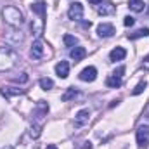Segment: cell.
Instances as JSON below:
<instances>
[{"instance_id": "obj_1", "label": "cell", "mask_w": 149, "mask_h": 149, "mask_svg": "<svg viewBox=\"0 0 149 149\" xmlns=\"http://www.w3.org/2000/svg\"><path fill=\"white\" fill-rule=\"evenodd\" d=\"M19 54L12 47H0V71H10L17 66Z\"/></svg>"}, {"instance_id": "obj_2", "label": "cell", "mask_w": 149, "mask_h": 149, "mask_svg": "<svg viewBox=\"0 0 149 149\" xmlns=\"http://www.w3.org/2000/svg\"><path fill=\"white\" fill-rule=\"evenodd\" d=\"M2 16H3V21H5L10 28H19V26L24 23L23 12H21L16 5H7V7L2 10Z\"/></svg>"}, {"instance_id": "obj_3", "label": "cell", "mask_w": 149, "mask_h": 149, "mask_svg": "<svg viewBox=\"0 0 149 149\" xmlns=\"http://www.w3.org/2000/svg\"><path fill=\"white\" fill-rule=\"evenodd\" d=\"M137 144H139V148L146 149L149 146V125H141L139 128H137Z\"/></svg>"}, {"instance_id": "obj_4", "label": "cell", "mask_w": 149, "mask_h": 149, "mask_svg": "<svg viewBox=\"0 0 149 149\" xmlns=\"http://www.w3.org/2000/svg\"><path fill=\"white\" fill-rule=\"evenodd\" d=\"M47 113H49V104H47L45 101H38L37 108H35V111H33V121L38 120V123L42 125L43 120H45V116H47Z\"/></svg>"}, {"instance_id": "obj_5", "label": "cell", "mask_w": 149, "mask_h": 149, "mask_svg": "<svg viewBox=\"0 0 149 149\" xmlns=\"http://www.w3.org/2000/svg\"><path fill=\"white\" fill-rule=\"evenodd\" d=\"M68 17H70L71 21H81V17H83V5H81L80 2H73V3L70 5V9H68Z\"/></svg>"}, {"instance_id": "obj_6", "label": "cell", "mask_w": 149, "mask_h": 149, "mask_svg": "<svg viewBox=\"0 0 149 149\" xmlns=\"http://www.w3.org/2000/svg\"><path fill=\"white\" fill-rule=\"evenodd\" d=\"M88 120H90V111L88 109H80V111L76 113V116H74V127L80 128V127L87 125Z\"/></svg>"}, {"instance_id": "obj_7", "label": "cell", "mask_w": 149, "mask_h": 149, "mask_svg": "<svg viewBox=\"0 0 149 149\" xmlns=\"http://www.w3.org/2000/svg\"><path fill=\"white\" fill-rule=\"evenodd\" d=\"M97 35L101 38H109L114 35V26L109 24V23H101L97 26Z\"/></svg>"}, {"instance_id": "obj_8", "label": "cell", "mask_w": 149, "mask_h": 149, "mask_svg": "<svg viewBox=\"0 0 149 149\" xmlns=\"http://www.w3.org/2000/svg\"><path fill=\"white\" fill-rule=\"evenodd\" d=\"M95 78H97V70L94 66H88V68L81 70V73H80V80L81 81H94Z\"/></svg>"}, {"instance_id": "obj_9", "label": "cell", "mask_w": 149, "mask_h": 149, "mask_svg": "<svg viewBox=\"0 0 149 149\" xmlns=\"http://www.w3.org/2000/svg\"><path fill=\"white\" fill-rule=\"evenodd\" d=\"M31 57L33 59H42L43 57V42L42 40H35L31 45Z\"/></svg>"}, {"instance_id": "obj_10", "label": "cell", "mask_w": 149, "mask_h": 149, "mask_svg": "<svg viewBox=\"0 0 149 149\" xmlns=\"http://www.w3.org/2000/svg\"><path fill=\"white\" fill-rule=\"evenodd\" d=\"M56 73H57L59 78H68V74H70V64H68V61L57 63L56 64Z\"/></svg>"}, {"instance_id": "obj_11", "label": "cell", "mask_w": 149, "mask_h": 149, "mask_svg": "<svg viewBox=\"0 0 149 149\" xmlns=\"http://www.w3.org/2000/svg\"><path fill=\"white\" fill-rule=\"evenodd\" d=\"M45 10H47V5L45 2H37V3H31V12L37 14L40 19L45 21Z\"/></svg>"}, {"instance_id": "obj_12", "label": "cell", "mask_w": 149, "mask_h": 149, "mask_svg": "<svg viewBox=\"0 0 149 149\" xmlns=\"http://www.w3.org/2000/svg\"><path fill=\"white\" fill-rule=\"evenodd\" d=\"M87 56V50L83 49V47H73L71 50H70V57L73 59L74 63H78V61H81L83 57Z\"/></svg>"}, {"instance_id": "obj_13", "label": "cell", "mask_w": 149, "mask_h": 149, "mask_svg": "<svg viewBox=\"0 0 149 149\" xmlns=\"http://www.w3.org/2000/svg\"><path fill=\"white\" fill-rule=\"evenodd\" d=\"M114 5H113L111 2H101V5H99V9H97V12L101 14V16H109L114 12Z\"/></svg>"}, {"instance_id": "obj_14", "label": "cell", "mask_w": 149, "mask_h": 149, "mask_svg": "<svg viewBox=\"0 0 149 149\" xmlns=\"http://www.w3.org/2000/svg\"><path fill=\"white\" fill-rule=\"evenodd\" d=\"M125 56H127V50L123 49V47H116V49H113L111 52H109V59L111 61H121V59H125Z\"/></svg>"}, {"instance_id": "obj_15", "label": "cell", "mask_w": 149, "mask_h": 149, "mask_svg": "<svg viewBox=\"0 0 149 149\" xmlns=\"http://www.w3.org/2000/svg\"><path fill=\"white\" fill-rule=\"evenodd\" d=\"M24 90L23 88H10V87H2L0 88V94L3 97H12V95H17V94H23Z\"/></svg>"}, {"instance_id": "obj_16", "label": "cell", "mask_w": 149, "mask_h": 149, "mask_svg": "<svg viewBox=\"0 0 149 149\" xmlns=\"http://www.w3.org/2000/svg\"><path fill=\"white\" fill-rule=\"evenodd\" d=\"M142 37H149V28H141L134 33H128V40H137V38H142Z\"/></svg>"}, {"instance_id": "obj_17", "label": "cell", "mask_w": 149, "mask_h": 149, "mask_svg": "<svg viewBox=\"0 0 149 149\" xmlns=\"http://www.w3.org/2000/svg\"><path fill=\"white\" fill-rule=\"evenodd\" d=\"M106 85H108V87H111V88H118V87H121V78H120V76H116V74H111V76H108Z\"/></svg>"}, {"instance_id": "obj_18", "label": "cell", "mask_w": 149, "mask_h": 149, "mask_svg": "<svg viewBox=\"0 0 149 149\" xmlns=\"http://www.w3.org/2000/svg\"><path fill=\"white\" fill-rule=\"evenodd\" d=\"M128 7H130L134 12H142L146 5H144L142 0H130V2H128Z\"/></svg>"}, {"instance_id": "obj_19", "label": "cell", "mask_w": 149, "mask_h": 149, "mask_svg": "<svg viewBox=\"0 0 149 149\" xmlns=\"http://www.w3.org/2000/svg\"><path fill=\"white\" fill-rule=\"evenodd\" d=\"M76 95H78V90H76L74 87H70V88L63 94L61 99H63V101H70V99H73V97H76Z\"/></svg>"}, {"instance_id": "obj_20", "label": "cell", "mask_w": 149, "mask_h": 149, "mask_svg": "<svg viewBox=\"0 0 149 149\" xmlns=\"http://www.w3.org/2000/svg\"><path fill=\"white\" fill-rule=\"evenodd\" d=\"M38 83H40V87H42L43 90H50V88L54 87V81H52L50 78H45V76H43V78H40V81H38Z\"/></svg>"}, {"instance_id": "obj_21", "label": "cell", "mask_w": 149, "mask_h": 149, "mask_svg": "<svg viewBox=\"0 0 149 149\" xmlns=\"http://www.w3.org/2000/svg\"><path fill=\"white\" fill-rule=\"evenodd\" d=\"M146 87H148V83H146V81H139V83H137V87L132 90V95H139V94H142Z\"/></svg>"}, {"instance_id": "obj_22", "label": "cell", "mask_w": 149, "mask_h": 149, "mask_svg": "<svg viewBox=\"0 0 149 149\" xmlns=\"http://www.w3.org/2000/svg\"><path fill=\"white\" fill-rule=\"evenodd\" d=\"M64 43H66V47H74L78 43V38L73 35H64Z\"/></svg>"}, {"instance_id": "obj_23", "label": "cell", "mask_w": 149, "mask_h": 149, "mask_svg": "<svg viewBox=\"0 0 149 149\" xmlns=\"http://www.w3.org/2000/svg\"><path fill=\"white\" fill-rule=\"evenodd\" d=\"M134 23H135V19H134L132 16H127V17L123 19V24H125V26H134Z\"/></svg>"}, {"instance_id": "obj_24", "label": "cell", "mask_w": 149, "mask_h": 149, "mask_svg": "<svg viewBox=\"0 0 149 149\" xmlns=\"http://www.w3.org/2000/svg\"><path fill=\"white\" fill-rule=\"evenodd\" d=\"M123 73H125V68H123V66H120L118 70H114V73H113V74H116V76H120V78H121Z\"/></svg>"}, {"instance_id": "obj_25", "label": "cell", "mask_w": 149, "mask_h": 149, "mask_svg": "<svg viewBox=\"0 0 149 149\" xmlns=\"http://www.w3.org/2000/svg\"><path fill=\"white\" fill-rule=\"evenodd\" d=\"M142 68H144V70H148V71H149V54L146 56V57H144V61H142Z\"/></svg>"}, {"instance_id": "obj_26", "label": "cell", "mask_w": 149, "mask_h": 149, "mask_svg": "<svg viewBox=\"0 0 149 149\" xmlns=\"http://www.w3.org/2000/svg\"><path fill=\"white\" fill-rule=\"evenodd\" d=\"M45 149H57V146H54V144H49Z\"/></svg>"}, {"instance_id": "obj_27", "label": "cell", "mask_w": 149, "mask_h": 149, "mask_svg": "<svg viewBox=\"0 0 149 149\" xmlns=\"http://www.w3.org/2000/svg\"><path fill=\"white\" fill-rule=\"evenodd\" d=\"M88 2H90V3H101L102 0H88Z\"/></svg>"}]
</instances>
